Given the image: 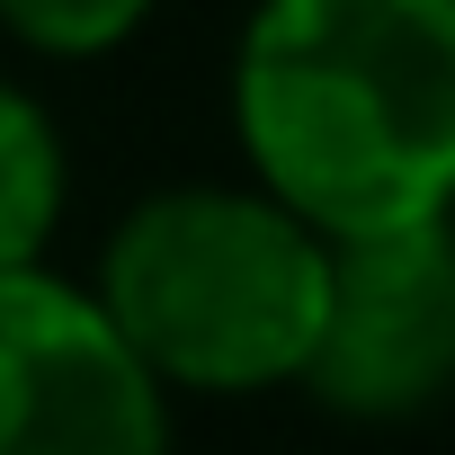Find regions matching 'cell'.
Returning a JSON list of instances; mask_svg holds the SVG:
<instances>
[{
	"mask_svg": "<svg viewBox=\"0 0 455 455\" xmlns=\"http://www.w3.org/2000/svg\"><path fill=\"white\" fill-rule=\"evenodd\" d=\"M322 277L331 242L259 188H161L108 233L90 304L161 393H268L304 375Z\"/></svg>",
	"mask_w": 455,
	"mask_h": 455,
	"instance_id": "obj_2",
	"label": "cell"
},
{
	"mask_svg": "<svg viewBox=\"0 0 455 455\" xmlns=\"http://www.w3.org/2000/svg\"><path fill=\"white\" fill-rule=\"evenodd\" d=\"M0 455H170L161 384L54 268H0Z\"/></svg>",
	"mask_w": 455,
	"mask_h": 455,
	"instance_id": "obj_3",
	"label": "cell"
},
{
	"mask_svg": "<svg viewBox=\"0 0 455 455\" xmlns=\"http://www.w3.org/2000/svg\"><path fill=\"white\" fill-rule=\"evenodd\" d=\"M233 116L259 196L313 242L437 223L455 188V0H259Z\"/></svg>",
	"mask_w": 455,
	"mask_h": 455,
	"instance_id": "obj_1",
	"label": "cell"
},
{
	"mask_svg": "<svg viewBox=\"0 0 455 455\" xmlns=\"http://www.w3.org/2000/svg\"><path fill=\"white\" fill-rule=\"evenodd\" d=\"M446 375H455L446 214L366 233V242H331L322 322L295 384H313V402H331L339 419H411L446 393Z\"/></svg>",
	"mask_w": 455,
	"mask_h": 455,
	"instance_id": "obj_4",
	"label": "cell"
},
{
	"mask_svg": "<svg viewBox=\"0 0 455 455\" xmlns=\"http://www.w3.org/2000/svg\"><path fill=\"white\" fill-rule=\"evenodd\" d=\"M54 214H63V143H54V116L19 81H0V268H36Z\"/></svg>",
	"mask_w": 455,
	"mask_h": 455,
	"instance_id": "obj_5",
	"label": "cell"
},
{
	"mask_svg": "<svg viewBox=\"0 0 455 455\" xmlns=\"http://www.w3.org/2000/svg\"><path fill=\"white\" fill-rule=\"evenodd\" d=\"M152 19V0H0V28L36 54H108Z\"/></svg>",
	"mask_w": 455,
	"mask_h": 455,
	"instance_id": "obj_6",
	"label": "cell"
}]
</instances>
